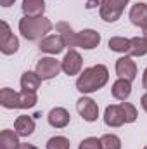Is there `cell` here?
I'll return each mask as SVG.
<instances>
[{
    "instance_id": "cell-1",
    "label": "cell",
    "mask_w": 147,
    "mask_h": 149,
    "mask_svg": "<svg viewBox=\"0 0 147 149\" xmlns=\"http://www.w3.org/2000/svg\"><path fill=\"white\" fill-rule=\"evenodd\" d=\"M109 81V70L106 64H94L90 68H83V71L76 78V90L81 95H90L101 88H104Z\"/></svg>"
},
{
    "instance_id": "cell-2",
    "label": "cell",
    "mask_w": 147,
    "mask_h": 149,
    "mask_svg": "<svg viewBox=\"0 0 147 149\" xmlns=\"http://www.w3.org/2000/svg\"><path fill=\"white\" fill-rule=\"evenodd\" d=\"M19 33L21 37L26 38L28 42H40L42 38H45L52 30H54V24L49 17L45 16H40V17H30V16H23L19 19Z\"/></svg>"
},
{
    "instance_id": "cell-3",
    "label": "cell",
    "mask_w": 147,
    "mask_h": 149,
    "mask_svg": "<svg viewBox=\"0 0 147 149\" xmlns=\"http://www.w3.org/2000/svg\"><path fill=\"white\" fill-rule=\"evenodd\" d=\"M35 71H37V74L43 80V81H45V80H52V78H55L57 74L62 71L61 61H57L55 56H45V57H42L37 63Z\"/></svg>"
},
{
    "instance_id": "cell-4",
    "label": "cell",
    "mask_w": 147,
    "mask_h": 149,
    "mask_svg": "<svg viewBox=\"0 0 147 149\" xmlns=\"http://www.w3.org/2000/svg\"><path fill=\"white\" fill-rule=\"evenodd\" d=\"M0 52L3 56H12L19 50V38L16 37L7 24V21H0Z\"/></svg>"
},
{
    "instance_id": "cell-5",
    "label": "cell",
    "mask_w": 147,
    "mask_h": 149,
    "mask_svg": "<svg viewBox=\"0 0 147 149\" xmlns=\"http://www.w3.org/2000/svg\"><path fill=\"white\" fill-rule=\"evenodd\" d=\"M76 111L87 123H94L99 120V104L88 95H81L76 101Z\"/></svg>"
},
{
    "instance_id": "cell-6",
    "label": "cell",
    "mask_w": 147,
    "mask_h": 149,
    "mask_svg": "<svg viewBox=\"0 0 147 149\" xmlns=\"http://www.w3.org/2000/svg\"><path fill=\"white\" fill-rule=\"evenodd\" d=\"M61 68H62V73L68 74V76H76L83 71V57L81 54L76 50V49H69L62 61H61Z\"/></svg>"
},
{
    "instance_id": "cell-7",
    "label": "cell",
    "mask_w": 147,
    "mask_h": 149,
    "mask_svg": "<svg viewBox=\"0 0 147 149\" xmlns=\"http://www.w3.org/2000/svg\"><path fill=\"white\" fill-rule=\"evenodd\" d=\"M114 70H116L118 78H125V80H130V81H133L137 78V73H139L137 63L130 56H121L119 59H116Z\"/></svg>"
},
{
    "instance_id": "cell-8",
    "label": "cell",
    "mask_w": 147,
    "mask_h": 149,
    "mask_svg": "<svg viewBox=\"0 0 147 149\" xmlns=\"http://www.w3.org/2000/svg\"><path fill=\"white\" fill-rule=\"evenodd\" d=\"M101 33L92 30V28H85L81 31H78V38H76V47L83 49V50H94L101 45Z\"/></svg>"
},
{
    "instance_id": "cell-9",
    "label": "cell",
    "mask_w": 147,
    "mask_h": 149,
    "mask_svg": "<svg viewBox=\"0 0 147 149\" xmlns=\"http://www.w3.org/2000/svg\"><path fill=\"white\" fill-rule=\"evenodd\" d=\"M38 49L40 52H45L47 56H57L66 49V43L61 38V35L54 33V35H47L45 38H42L38 43Z\"/></svg>"
},
{
    "instance_id": "cell-10",
    "label": "cell",
    "mask_w": 147,
    "mask_h": 149,
    "mask_svg": "<svg viewBox=\"0 0 147 149\" xmlns=\"http://www.w3.org/2000/svg\"><path fill=\"white\" fill-rule=\"evenodd\" d=\"M104 123L109 127V128H119L123 125H126L125 121V114L121 109V104H109L106 109H104Z\"/></svg>"
},
{
    "instance_id": "cell-11",
    "label": "cell",
    "mask_w": 147,
    "mask_h": 149,
    "mask_svg": "<svg viewBox=\"0 0 147 149\" xmlns=\"http://www.w3.org/2000/svg\"><path fill=\"white\" fill-rule=\"evenodd\" d=\"M47 121H49V125L52 128H66L69 125V121H71V114H69V111L66 108L57 106V108H52L49 111Z\"/></svg>"
},
{
    "instance_id": "cell-12",
    "label": "cell",
    "mask_w": 147,
    "mask_h": 149,
    "mask_svg": "<svg viewBox=\"0 0 147 149\" xmlns=\"http://www.w3.org/2000/svg\"><path fill=\"white\" fill-rule=\"evenodd\" d=\"M14 130L19 137H30L35 134L37 130V123H35V118L30 116V114H21L16 118L14 121Z\"/></svg>"
},
{
    "instance_id": "cell-13",
    "label": "cell",
    "mask_w": 147,
    "mask_h": 149,
    "mask_svg": "<svg viewBox=\"0 0 147 149\" xmlns=\"http://www.w3.org/2000/svg\"><path fill=\"white\" fill-rule=\"evenodd\" d=\"M128 19L133 26L137 28H146L147 26V3L146 2H137L130 7Z\"/></svg>"
},
{
    "instance_id": "cell-14",
    "label": "cell",
    "mask_w": 147,
    "mask_h": 149,
    "mask_svg": "<svg viewBox=\"0 0 147 149\" xmlns=\"http://www.w3.org/2000/svg\"><path fill=\"white\" fill-rule=\"evenodd\" d=\"M123 14V9H119L116 3H112L111 0H102L101 7H99V16L102 21L106 23H116Z\"/></svg>"
},
{
    "instance_id": "cell-15",
    "label": "cell",
    "mask_w": 147,
    "mask_h": 149,
    "mask_svg": "<svg viewBox=\"0 0 147 149\" xmlns=\"http://www.w3.org/2000/svg\"><path fill=\"white\" fill-rule=\"evenodd\" d=\"M55 33L61 35V38L64 40L68 49H78L76 47V38H78V31H74L73 26L66 21H59L55 24Z\"/></svg>"
},
{
    "instance_id": "cell-16",
    "label": "cell",
    "mask_w": 147,
    "mask_h": 149,
    "mask_svg": "<svg viewBox=\"0 0 147 149\" xmlns=\"http://www.w3.org/2000/svg\"><path fill=\"white\" fill-rule=\"evenodd\" d=\"M111 94L116 101H126L132 95V81L125 80V78H118L112 85H111Z\"/></svg>"
},
{
    "instance_id": "cell-17",
    "label": "cell",
    "mask_w": 147,
    "mask_h": 149,
    "mask_svg": "<svg viewBox=\"0 0 147 149\" xmlns=\"http://www.w3.org/2000/svg\"><path fill=\"white\" fill-rule=\"evenodd\" d=\"M42 81H43V80L37 74V71H30V70L21 74V80H19L23 92H35V94L38 92Z\"/></svg>"
},
{
    "instance_id": "cell-18",
    "label": "cell",
    "mask_w": 147,
    "mask_h": 149,
    "mask_svg": "<svg viewBox=\"0 0 147 149\" xmlns=\"http://www.w3.org/2000/svg\"><path fill=\"white\" fill-rule=\"evenodd\" d=\"M21 9H23V14H24V16L40 17V16L45 14L47 3H45V0H23Z\"/></svg>"
},
{
    "instance_id": "cell-19",
    "label": "cell",
    "mask_w": 147,
    "mask_h": 149,
    "mask_svg": "<svg viewBox=\"0 0 147 149\" xmlns=\"http://www.w3.org/2000/svg\"><path fill=\"white\" fill-rule=\"evenodd\" d=\"M19 146H21V141L16 130L3 128L0 132V149H19Z\"/></svg>"
},
{
    "instance_id": "cell-20",
    "label": "cell",
    "mask_w": 147,
    "mask_h": 149,
    "mask_svg": "<svg viewBox=\"0 0 147 149\" xmlns=\"http://www.w3.org/2000/svg\"><path fill=\"white\" fill-rule=\"evenodd\" d=\"M17 99L19 92H14L9 87H3L0 90V106L5 109H17Z\"/></svg>"
},
{
    "instance_id": "cell-21",
    "label": "cell",
    "mask_w": 147,
    "mask_h": 149,
    "mask_svg": "<svg viewBox=\"0 0 147 149\" xmlns=\"http://www.w3.org/2000/svg\"><path fill=\"white\" fill-rule=\"evenodd\" d=\"M147 54V40L144 37L130 38V57H144Z\"/></svg>"
},
{
    "instance_id": "cell-22",
    "label": "cell",
    "mask_w": 147,
    "mask_h": 149,
    "mask_svg": "<svg viewBox=\"0 0 147 149\" xmlns=\"http://www.w3.org/2000/svg\"><path fill=\"white\" fill-rule=\"evenodd\" d=\"M107 47H109V50H112V52L128 56V52H130V38L112 37V38H109V42H107Z\"/></svg>"
},
{
    "instance_id": "cell-23",
    "label": "cell",
    "mask_w": 147,
    "mask_h": 149,
    "mask_svg": "<svg viewBox=\"0 0 147 149\" xmlns=\"http://www.w3.org/2000/svg\"><path fill=\"white\" fill-rule=\"evenodd\" d=\"M38 102V95L35 92H19V99H17V109H31L35 108Z\"/></svg>"
},
{
    "instance_id": "cell-24",
    "label": "cell",
    "mask_w": 147,
    "mask_h": 149,
    "mask_svg": "<svg viewBox=\"0 0 147 149\" xmlns=\"http://www.w3.org/2000/svg\"><path fill=\"white\" fill-rule=\"evenodd\" d=\"M45 149H71V142L64 135H54L47 141Z\"/></svg>"
},
{
    "instance_id": "cell-25",
    "label": "cell",
    "mask_w": 147,
    "mask_h": 149,
    "mask_svg": "<svg viewBox=\"0 0 147 149\" xmlns=\"http://www.w3.org/2000/svg\"><path fill=\"white\" fill-rule=\"evenodd\" d=\"M102 149H121V139L116 134H104L101 137Z\"/></svg>"
},
{
    "instance_id": "cell-26",
    "label": "cell",
    "mask_w": 147,
    "mask_h": 149,
    "mask_svg": "<svg viewBox=\"0 0 147 149\" xmlns=\"http://www.w3.org/2000/svg\"><path fill=\"white\" fill-rule=\"evenodd\" d=\"M119 104H121V109H123V114H125V121H126V123H135L137 118H139L137 108H135L132 102H126V101H123V102H119Z\"/></svg>"
},
{
    "instance_id": "cell-27",
    "label": "cell",
    "mask_w": 147,
    "mask_h": 149,
    "mask_svg": "<svg viewBox=\"0 0 147 149\" xmlns=\"http://www.w3.org/2000/svg\"><path fill=\"white\" fill-rule=\"evenodd\" d=\"M78 149H102L101 137H87V139H83L78 144Z\"/></svg>"
},
{
    "instance_id": "cell-28",
    "label": "cell",
    "mask_w": 147,
    "mask_h": 149,
    "mask_svg": "<svg viewBox=\"0 0 147 149\" xmlns=\"http://www.w3.org/2000/svg\"><path fill=\"white\" fill-rule=\"evenodd\" d=\"M101 3H102V0H87L85 7L87 9H97V7H101Z\"/></svg>"
},
{
    "instance_id": "cell-29",
    "label": "cell",
    "mask_w": 147,
    "mask_h": 149,
    "mask_svg": "<svg viewBox=\"0 0 147 149\" xmlns=\"http://www.w3.org/2000/svg\"><path fill=\"white\" fill-rule=\"evenodd\" d=\"M111 2H112V3H116V5H118L119 9H123V10H125V7L130 3V0H111Z\"/></svg>"
},
{
    "instance_id": "cell-30",
    "label": "cell",
    "mask_w": 147,
    "mask_h": 149,
    "mask_svg": "<svg viewBox=\"0 0 147 149\" xmlns=\"http://www.w3.org/2000/svg\"><path fill=\"white\" fill-rule=\"evenodd\" d=\"M140 106H142V109L147 113V92L142 95V97H140Z\"/></svg>"
},
{
    "instance_id": "cell-31",
    "label": "cell",
    "mask_w": 147,
    "mask_h": 149,
    "mask_svg": "<svg viewBox=\"0 0 147 149\" xmlns=\"http://www.w3.org/2000/svg\"><path fill=\"white\" fill-rule=\"evenodd\" d=\"M19 149H38L35 144H30V142H21Z\"/></svg>"
},
{
    "instance_id": "cell-32",
    "label": "cell",
    "mask_w": 147,
    "mask_h": 149,
    "mask_svg": "<svg viewBox=\"0 0 147 149\" xmlns=\"http://www.w3.org/2000/svg\"><path fill=\"white\" fill-rule=\"evenodd\" d=\"M14 2H16V0H0V5L7 9V7H10V5H14Z\"/></svg>"
},
{
    "instance_id": "cell-33",
    "label": "cell",
    "mask_w": 147,
    "mask_h": 149,
    "mask_svg": "<svg viewBox=\"0 0 147 149\" xmlns=\"http://www.w3.org/2000/svg\"><path fill=\"white\" fill-rule=\"evenodd\" d=\"M142 87L146 88V92H147V68L144 70V73H142Z\"/></svg>"
},
{
    "instance_id": "cell-34",
    "label": "cell",
    "mask_w": 147,
    "mask_h": 149,
    "mask_svg": "<svg viewBox=\"0 0 147 149\" xmlns=\"http://www.w3.org/2000/svg\"><path fill=\"white\" fill-rule=\"evenodd\" d=\"M142 37L147 40V26H146V28H142Z\"/></svg>"
},
{
    "instance_id": "cell-35",
    "label": "cell",
    "mask_w": 147,
    "mask_h": 149,
    "mask_svg": "<svg viewBox=\"0 0 147 149\" xmlns=\"http://www.w3.org/2000/svg\"><path fill=\"white\" fill-rule=\"evenodd\" d=\"M144 149H147V146H146V148H144Z\"/></svg>"
}]
</instances>
